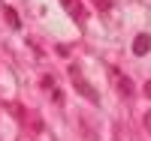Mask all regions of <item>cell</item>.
<instances>
[{"instance_id":"obj_1","label":"cell","mask_w":151,"mask_h":141,"mask_svg":"<svg viewBox=\"0 0 151 141\" xmlns=\"http://www.w3.org/2000/svg\"><path fill=\"white\" fill-rule=\"evenodd\" d=\"M70 81H73V87H76V90H79L88 102L100 105V90H97V87H94V84L82 75V69H79V66H70Z\"/></svg>"},{"instance_id":"obj_4","label":"cell","mask_w":151,"mask_h":141,"mask_svg":"<svg viewBox=\"0 0 151 141\" xmlns=\"http://www.w3.org/2000/svg\"><path fill=\"white\" fill-rule=\"evenodd\" d=\"M60 3H64V9L70 12L76 21H82V18L88 15V12H85V6H82V0H60Z\"/></svg>"},{"instance_id":"obj_5","label":"cell","mask_w":151,"mask_h":141,"mask_svg":"<svg viewBox=\"0 0 151 141\" xmlns=\"http://www.w3.org/2000/svg\"><path fill=\"white\" fill-rule=\"evenodd\" d=\"M3 18H6V24H9L12 30H18V27H21V18H18V12L12 9V6H3Z\"/></svg>"},{"instance_id":"obj_7","label":"cell","mask_w":151,"mask_h":141,"mask_svg":"<svg viewBox=\"0 0 151 141\" xmlns=\"http://www.w3.org/2000/svg\"><path fill=\"white\" fill-rule=\"evenodd\" d=\"M142 123H145V132L151 135V111H148V114H145V117H142Z\"/></svg>"},{"instance_id":"obj_8","label":"cell","mask_w":151,"mask_h":141,"mask_svg":"<svg viewBox=\"0 0 151 141\" xmlns=\"http://www.w3.org/2000/svg\"><path fill=\"white\" fill-rule=\"evenodd\" d=\"M142 90H145V96H148V99H151V78H148V81H145V87H142Z\"/></svg>"},{"instance_id":"obj_2","label":"cell","mask_w":151,"mask_h":141,"mask_svg":"<svg viewBox=\"0 0 151 141\" xmlns=\"http://www.w3.org/2000/svg\"><path fill=\"white\" fill-rule=\"evenodd\" d=\"M148 51H151V36H148V33H139V36L133 39V54H136V57H145Z\"/></svg>"},{"instance_id":"obj_6","label":"cell","mask_w":151,"mask_h":141,"mask_svg":"<svg viewBox=\"0 0 151 141\" xmlns=\"http://www.w3.org/2000/svg\"><path fill=\"white\" fill-rule=\"evenodd\" d=\"M94 6H97L100 12H109V9H112V0H94Z\"/></svg>"},{"instance_id":"obj_3","label":"cell","mask_w":151,"mask_h":141,"mask_svg":"<svg viewBox=\"0 0 151 141\" xmlns=\"http://www.w3.org/2000/svg\"><path fill=\"white\" fill-rule=\"evenodd\" d=\"M112 78H115V87H118V93L127 99V96H133V81L130 78H124L121 72H112Z\"/></svg>"}]
</instances>
